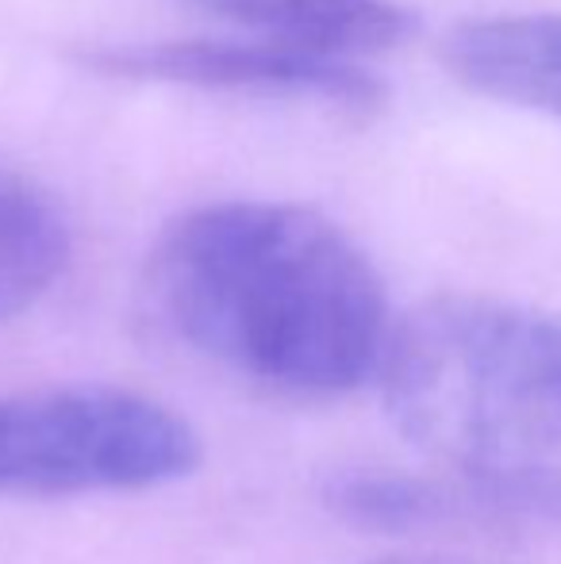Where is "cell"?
<instances>
[{
	"mask_svg": "<svg viewBox=\"0 0 561 564\" xmlns=\"http://www.w3.org/2000/svg\"><path fill=\"white\" fill-rule=\"evenodd\" d=\"M377 384L408 446L470 496L561 522V312L439 296L397 323Z\"/></svg>",
	"mask_w": 561,
	"mask_h": 564,
	"instance_id": "2",
	"label": "cell"
},
{
	"mask_svg": "<svg viewBox=\"0 0 561 564\" xmlns=\"http://www.w3.org/2000/svg\"><path fill=\"white\" fill-rule=\"evenodd\" d=\"M439 58L477 97L561 123V12L465 20L446 31Z\"/></svg>",
	"mask_w": 561,
	"mask_h": 564,
	"instance_id": "5",
	"label": "cell"
},
{
	"mask_svg": "<svg viewBox=\"0 0 561 564\" xmlns=\"http://www.w3.org/2000/svg\"><path fill=\"white\" fill-rule=\"evenodd\" d=\"M185 4L196 15L231 23L247 39L343 62L400 51L420 31V15L400 0H185Z\"/></svg>",
	"mask_w": 561,
	"mask_h": 564,
	"instance_id": "6",
	"label": "cell"
},
{
	"mask_svg": "<svg viewBox=\"0 0 561 564\" xmlns=\"http://www.w3.org/2000/svg\"><path fill=\"white\" fill-rule=\"evenodd\" d=\"M381 564H454V561H416V557H400V561H381Z\"/></svg>",
	"mask_w": 561,
	"mask_h": 564,
	"instance_id": "9",
	"label": "cell"
},
{
	"mask_svg": "<svg viewBox=\"0 0 561 564\" xmlns=\"http://www.w3.org/2000/svg\"><path fill=\"white\" fill-rule=\"evenodd\" d=\"M323 503L358 530H404L439 522L450 511V496L420 476L385 468H343L323 484Z\"/></svg>",
	"mask_w": 561,
	"mask_h": 564,
	"instance_id": "8",
	"label": "cell"
},
{
	"mask_svg": "<svg viewBox=\"0 0 561 564\" xmlns=\"http://www.w3.org/2000/svg\"><path fill=\"white\" fill-rule=\"evenodd\" d=\"M185 415L136 388L62 384L0 395V499L154 491L196 473Z\"/></svg>",
	"mask_w": 561,
	"mask_h": 564,
	"instance_id": "3",
	"label": "cell"
},
{
	"mask_svg": "<svg viewBox=\"0 0 561 564\" xmlns=\"http://www.w3.org/2000/svg\"><path fill=\"white\" fill-rule=\"evenodd\" d=\"M142 296L185 354L281 400H338L377 380L400 323L369 253L323 212L278 200L170 219Z\"/></svg>",
	"mask_w": 561,
	"mask_h": 564,
	"instance_id": "1",
	"label": "cell"
},
{
	"mask_svg": "<svg viewBox=\"0 0 561 564\" xmlns=\"http://www.w3.org/2000/svg\"><path fill=\"white\" fill-rule=\"evenodd\" d=\"M74 258V230L51 188L0 165V327L39 304Z\"/></svg>",
	"mask_w": 561,
	"mask_h": 564,
	"instance_id": "7",
	"label": "cell"
},
{
	"mask_svg": "<svg viewBox=\"0 0 561 564\" xmlns=\"http://www.w3.org/2000/svg\"><path fill=\"white\" fill-rule=\"evenodd\" d=\"M97 74L123 82L185 85L201 93L250 100H289L327 112L369 119L385 108L389 89L366 62L323 58L262 39H154L85 51Z\"/></svg>",
	"mask_w": 561,
	"mask_h": 564,
	"instance_id": "4",
	"label": "cell"
}]
</instances>
